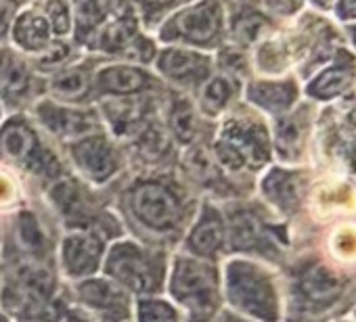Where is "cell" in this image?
Returning a JSON list of instances; mask_svg holds the SVG:
<instances>
[{
    "label": "cell",
    "instance_id": "cell-24",
    "mask_svg": "<svg viewBox=\"0 0 356 322\" xmlns=\"http://www.w3.org/2000/svg\"><path fill=\"white\" fill-rule=\"evenodd\" d=\"M222 243H225L222 218L214 207H206V212L202 214L200 222L195 224V228L189 237V245L197 255L212 257L222 249Z\"/></svg>",
    "mask_w": 356,
    "mask_h": 322
},
{
    "label": "cell",
    "instance_id": "cell-4",
    "mask_svg": "<svg viewBox=\"0 0 356 322\" xmlns=\"http://www.w3.org/2000/svg\"><path fill=\"white\" fill-rule=\"evenodd\" d=\"M227 293L235 307L264 322L279 320V297L273 278L256 264L235 260L227 266Z\"/></svg>",
    "mask_w": 356,
    "mask_h": 322
},
{
    "label": "cell",
    "instance_id": "cell-21",
    "mask_svg": "<svg viewBox=\"0 0 356 322\" xmlns=\"http://www.w3.org/2000/svg\"><path fill=\"white\" fill-rule=\"evenodd\" d=\"M237 80L225 74H212L197 90V109L206 117H218L235 99Z\"/></svg>",
    "mask_w": 356,
    "mask_h": 322
},
{
    "label": "cell",
    "instance_id": "cell-20",
    "mask_svg": "<svg viewBox=\"0 0 356 322\" xmlns=\"http://www.w3.org/2000/svg\"><path fill=\"white\" fill-rule=\"evenodd\" d=\"M165 130L181 144H193L200 136V113L187 94L168 96Z\"/></svg>",
    "mask_w": 356,
    "mask_h": 322
},
{
    "label": "cell",
    "instance_id": "cell-3",
    "mask_svg": "<svg viewBox=\"0 0 356 322\" xmlns=\"http://www.w3.org/2000/svg\"><path fill=\"white\" fill-rule=\"evenodd\" d=\"M214 153L218 164L229 170L260 168L270 157V142L264 126L245 115L229 117L214 142Z\"/></svg>",
    "mask_w": 356,
    "mask_h": 322
},
{
    "label": "cell",
    "instance_id": "cell-17",
    "mask_svg": "<svg viewBox=\"0 0 356 322\" xmlns=\"http://www.w3.org/2000/svg\"><path fill=\"white\" fill-rule=\"evenodd\" d=\"M53 40L57 38L53 36V30L44 19V15L40 13V9L36 7V3H28L26 7H22L13 19L9 32V44L22 55H26L28 59H32L42 51H47L53 44Z\"/></svg>",
    "mask_w": 356,
    "mask_h": 322
},
{
    "label": "cell",
    "instance_id": "cell-36",
    "mask_svg": "<svg viewBox=\"0 0 356 322\" xmlns=\"http://www.w3.org/2000/svg\"><path fill=\"white\" fill-rule=\"evenodd\" d=\"M30 0H0V46L9 44V32L13 26L15 15Z\"/></svg>",
    "mask_w": 356,
    "mask_h": 322
},
{
    "label": "cell",
    "instance_id": "cell-31",
    "mask_svg": "<svg viewBox=\"0 0 356 322\" xmlns=\"http://www.w3.org/2000/svg\"><path fill=\"white\" fill-rule=\"evenodd\" d=\"M17 243L30 253H40L47 249V235L30 212H24L17 220Z\"/></svg>",
    "mask_w": 356,
    "mask_h": 322
},
{
    "label": "cell",
    "instance_id": "cell-18",
    "mask_svg": "<svg viewBox=\"0 0 356 322\" xmlns=\"http://www.w3.org/2000/svg\"><path fill=\"white\" fill-rule=\"evenodd\" d=\"M103 243L90 232H72L63 241V266L72 276H86L99 268Z\"/></svg>",
    "mask_w": 356,
    "mask_h": 322
},
{
    "label": "cell",
    "instance_id": "cell-39",
    "mask_svg": "<svg viewBox=\"0 0 356 322\" xmlns=\"http://www.w3.org/2000/svg\"><path fill=\"white\" fill-rule=\"evenodd\" d=\"M0 322H9V320H7V316H5V314H0Z\"/></svg>",
    "mask_w": 356,
    "mask_h": 322
},
{
    "label": "cell",
    "instance_id": "cell-15",
    "mask_svg": "<svg viewBox=\"0 0 356 322\" xmlns=\"http://www.w3.org/2000/svg\"><path fill=\"white\" fill-rule=\"evenodd\" d=\"M153 94L143 96H126V99H101L99 115L109 124L115 136L132 138L140 132L155 113Z\"/></svg>",
    "mask_w": 356,
    "mask_h": 322
},
{
    "label": "cell",
    "instance_id": "cell-19",
    "mask_svg": "<svg viewBox=\"0 0 356 322\" xmlns=\"http://www.w3.org/2000/svg\"><path fill=\"white\" fill-rule=\"evenodd\" d=\"M304 187L306 185H304L302 174L281 170V168L270 170L262 183V191L266 199L285 214H293L300 210L302 199H304Z\"/></svg>",
    "mask_w": 356,
    "mask_h": 322
},
{
    "label": "cell",
    "instance_id": "cell-38",
    "mask_svg": "<svg viewBox=\"0 0 356 322\" xmlns=\"http://www.w3.org/2000/svg\"><path fill=\"white\" fill-rule=\"evenodd\" d=\"M225 322H245V320H239V318H235V316H227Z\"/></svg>",
    "mask_w": 356,
    "mask_h": 322
},
{
    "label": "cell",
    "instance_id": "cell-11",
    "mask_svg": "<svg viewBox=\"0 0 356 322\" xmlns=\"http://www.w3.org/2000/svg\"><path fill=\"white\" fill-rule=\"evenodd\" d=\"M105 268L118 282L138 293L155 291L161 280L159 260L132 243H118L109 251Z\"/></svg>",
    "mask_w": 356,
    "mask_h": 322
},
{
    "label": "cell",
    "instance_id": "cell-37",
    "mask_svg": "<svg viewBox=\"0 0 356 322\" xmlns=\"http://www.w3.org/2000/svg\"><path fill=\"white\" fill-rule=\"evenodd\" d=\"M339 13L343 17H356V0H343Z\"/></svg>",
    "mask_w": 356,
    "mask_h": 322
},
{
    "label": "cell",
    "instance_id": "cell-33",
    "mask_svg": "<svg viewBox=\"0 0 356 322\" xmlns=\"http://www.w3.org/2000/svg\"><path fill=\"white\" fill-rule=\"evenodd\" d=\"M216 65H218V69H222L220 74L231 76V78L237 80V76H243L245 69H248V57H245L241 46L222 44L216 51Z\"/></svg>",
    "mask_w": 356,
    "mask_h": 322
},
{
    "label": "cell",
    "instance_id": "cell-40",
    "mask_svg": "<svg viewBox=\"0 0 356 322\" xmlns=\"http://www.w3.org/2000/svg\"><path fill=\"white\" fill-rule=\"evenodd\" d=\"M0 119H3V105H0Z\"/></svg>",
    "mask_w": 356,
    "mask_h": 322
},
{
    "label": "cell",
    "instance_id": "cell-10",
    "mask_svg": "<svg viewBox=\"0 0 356 322\" xmlns=\"http://www.w3.org/2000/svg\"><path fill=\"white\" fill-rule=\"evenodd\" d=\"M36 124H40L47 132L63 140H78L82 136L101 132L103 119L92 107L63 105L53 99H40L34 105Z\"/></svg>",
    "mask_w": 356,
    "mask_h": 322
},
{
    "label": "cell",
    "instance_id": "cell-8",
    "mask_svg": "<svg viewBox=\"0 0 356 322\" xmlns=\"http://www.w3.org/2000/svg\"><path fill=\"white\" fill-rule=\"evenodd\" d=\"M151 67L155 76L185 92H197L214 74V57L187 46H159Z\"/></svg>",
    "mask_w": 356,
    "mask_h": 322
},
{
    "label": "cell",
    "instance_id": "cell-14",
    "mask_svg": "<svg viewBox=\"0 0 356 322\" xmlns=\"http://www.w3.org/2000/svg\"><path fill=\"white\" fill-rule=\"evenodd\" d=\"M70 155L76 161V166L82 170V174L95 183L109 180L120 168L118 149L111 142V138L103 132H95L78 140H72Z\"/></svg>",
    "mask_w": 356,
    "mask_h": 322
},
{
    "label": "cell",
    "instance_id": "cell-26",
    "mask_svg": "<svg viewBox=\"0 0 356 322\" xmlns=\"http://www.w3.org/2000/svg\"><path fill=\"white\" fill-rule=\"evenodd\" d=\"M262 239V222L248 210L233 212L229 218V243L233 249H252Z\"/></svg>",
    "mask_w": 356,
    "mask_h": 322
},
{
    "label": "cell",
    "instance_id": "cell-28",
    "mask_svg": "<svg viewBox=\"0 0 356 322\" xmlns=\"http://www.w3.org/2000/svg\"><path fill=\"white\" fill-rule=\"evenodd\" d=\"M44 19L49 22L55 38L72 40L74 34V13L70 0H34Z\"/></svg>",
    "mask_w": 356,
    "mask_h": 322
},
{
    "label": "cell",
    "instance_id": "cell-12",
    "mask_svg": "<svg viewBox=\"0 0 356 322\" xmlns=\"http://www.w3.org/2000/svg\"><path fill=\"white\" fill-rule=\"evenodd\" d=\"M130 205L134 216L153 230H170L181 220V201L157 180H147L134 187Z\"/></svg>",
    "mask_w": 356,
    "mask_h": 322
},
{
    "label": "cell",
    "instance_id": "cell-25",
    "mask_svg": "<svg viewBox=\"0 0 356 322\" xmlns=\"http://www.w3.org/2000/svg\"><path fill=\"white\" fill-rule=\"evenodd\" d=\"M82 55H84V51L78 49L74 44V40L57 38V40H53V44L47 51H42L40 55L32 57L30 63L36 69V74H40L42 78H49L51 74L63 69L65 65H70L74 61H78Z\"/></svg>",
    "mask_w": 356,
    "mask_h": 322
},
{
    "label": "cell",
    "instance_id": "cell-34",
    "mask_svg": "<svg viewBox=\"0 0 356 322\" xmlns=\"http://www.w3.org/2000/svg\"><path fill=\"white\" fill-rule=\"evenodd\" d=\"M138 322H178V314L165 301L143 299L138 303Z\"/></svg>",
    "mask_w": 356,
    "mask_h": 322
},
{
    "label": "cell",
    "instance_id": "cell-5",
    "mask_svg": "<svg viewBox=\"0 0 356 322\" xmlns=\"http://www.w3.org/2000/svg\"><path fill=\"white\" fill-rule=\"evenodd\" d=\"M0 159L40 176H57L61 172L55 153L26 115H11L0 126Z\"/></svg>",
    "mask_w": 356,
    "mask_h": 322
},
{
    "label": "cell",
    "instance_id": "cell-23",
    "mask_svg": "<svg viewBox=\"0 0 356 322\" xmlns=\"http://www.w3.org/2000/svg\"><path fill=\"white\" fill-rule=\"evenodd\" d=\"M296 86L293 82H266L258 80L248 86V99L250 103L262 107L268 113H283L287 111L296 101Z\"/></svg>",
    "mask_w": 356,
    "mask_h": 322
},
{
    "label": "cell",
    "instance_id": "cell-32",
    "mask_svg": "<svg viewBox=\"0 0 356 322\" xmlns=\"http://www.w3.org/2000/svg\"><path fill=\"white\" fill-rule=\"evenodd\" d=\"M350 80H352V74L348 69H329L314 84H310L308 90L316 99H329V96L339 94L343 88H348Z\"/></svg>",
    "mask_w": 356,
    "mask_h": 322
},
{
    "label": "cell",
    "instance_id": "cell-27",
    "mask_svg": "<svg viewBox=\"0 0 356 322\" xmlns=\"http://www.w3.org/2000/svg\"><path fill=\"white\" fill-rule=\"evenodd\" d=\"M170 138H172L170 132L161 124L151 119L140 132H136L132 136V144L143 159L157 161L170 151Z\"/></svg>",
    "mask_w": 356,
    "mask_h": 322
},
{
    "label": "cell",
    "instance_id": "cell-7",
    "mask_svg": "<svg viewBox=\"0 0 356 322\" xmlns=\"http://www.w3.org/2000/svg\"><path fill=\"white\" fill-rule=\"evenodd\" d=\"M161 88V80L149 67L128 61L101 59L92 76V92L99 101L155 94Z\"/></svg>",
    "mask_w": 356,
    "mask_h": 322
},
{
    "label": "cell",
    "instance_id": "cell-22",
    "mask_svg": "<svg viewBox=\"0 0 356 322\" xmlns=\"http://www.w3.org/2000/svg\"><path fill=\"white\" fill-rule=\"evenodd\" d=\"M78 293L82 297L84 303H88L90 307L103 310L105 314L111 316H126L128 314V299L122 293V289H118L113 282L109 280H84L78 285Z\"/></svg>",
    "mask_w": 356,
    "mask_h": 322
},
{
    "label": "cell",
    "instance_id": "cell-1",
    "mask_svg": "<svg viewBox=\"0 0 356 322\" xmlns=\"http://www.w3.org/2000/svg\"><path fill=\"white\" fill-rule=\"evenodd\" d=\"M159 46H187L204 53L218 51L227 40L225 0H191L172 11L155 30Z\"/></svg>",
    "mask_w": 356,
    "mask_h": 322
},
{
    "label": "cell",
    "instance_id": "cell-29",
    "mask_svg": "<svg viewBox=\"0 0 356 322\" xmlns=\"http://www.w3.org/2000/svg\"><path fill=\"white\" fill-rule=\"evenodd\" d=\"M191 3V0H132L136 9V15L143 24V28L153 34V30L178 7Z\"/></svg>",
    "mask_w": 356,
    "mask_h": 322
},
{
    "label": "cell",
    "instance_id": "cell-16",
    "mask_svg": "<svg viewBox=\"0 0 356 322\" xmlns=\"http://www.w3.org/2000/svg\"><path fill=\"white\" fill-rule=\"evenodd\" d=\"M70 3L74 13L72 40L82 51L109 19L134 11L132 0H70Z\"/></svg>",
    "mask_w": 356,
    "mask_h": 322
},
{
    "label": "cell",
    "instance_id": "cell-9",
    "mask_svg": "<svg viewBox=\"0 0 356 322\" xmlns=\"http://www.w3.org/2000/svg\"><path fill=\"white\" fill-rule=\"evenodd\" d=\"M47 92V80L11 44L0 46V105L19 109Z\"/></svg>",
    "mask_w": 356,
    "mask_h": 322
},
{
    "label": "cell",
    "instance_id": "cell-13",
    "mask_svg": "<svg viewBox=\"0 0 356 322\" xmlns=\"http://www.w3.org/2000/svg\"><path fill=\"white\" fill-rule=\"evenodd\" d=\"M103 57L84 53L78 61L65 65L63 69L51 74L47 80V92L53 101L63 105H84L95 99L92 76Z\"/></svg>",
    "mask_w": 356,
    "mask_h": 322
},
{
    "label": "cell",
    "instance_id": "cell-6",
    "mask_svg": "<svg viewBox=\"0 0 356 322\" xmlns=\"http://www.w3.org/2000/svg\"><path fill=\"white\" fill-rule=\"evenodd\" d=\"M170 289L174 297L191 310V318L206 322L218 303V280L212 266L191 257H181L174 266Z\"/></svg>",
    "mask_w": 356,
    "mask_h": 322
},
{
    "label": "cell",
    "instance_id": "cell-35",
    "mask_svg": "<svg viewBox=\"0 0 356 322\" xmlns=\"http://www.w3.org/2000/svg\"><path fill=\"white\" fill-rule=\"evenodd\" d=\"M333 255L341 262H354L356 260V226H343L333 235L331 241Z\"/></svg>",
    "mask_w": 356,
    "mask_h": 322
},
{
    "label": "cell",
    "instance_id": "cell-30",
    "mask_svg": "<svg viewBox=\"0 0 356 322\" xmlns=\"http://www.w3.org/2000/svg\"><path fill=\"white\" fill-rule=\"evenodd\" d=\"M304 142V124L296 117H283L277 124V151L283 159L298 157Z\"/></svg>",
    "mask_w": 356,
    "mask_h": 322
},
{
    "label": "cell",
    "instance_id": "cell-2",
    "mask_svg": "<svg viewBox=\"0 0 356 322\" xmlns=\"http://www.w3.org/2000/svg\"><path fill=\"white\" fill-rule=\"evenodd\" d=\"M346 287V276H341L335 268L327 266L325 262H302L293 270V307L298 310V314L306 318H323L335 305L341 303Z\"/></svg>",
    "mask_w": 356,
    "mask_h": 322
}]
</instances>
